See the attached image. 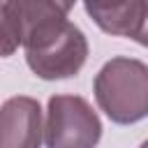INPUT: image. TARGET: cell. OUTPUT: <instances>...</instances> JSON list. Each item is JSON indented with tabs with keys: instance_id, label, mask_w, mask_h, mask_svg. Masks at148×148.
<instances>
[{
	"instance_id": "obj_1",
	"label": "cell",
	"mask_w": 148,
	"mask_h": 148,
	"mask_svg": "<svg viewBox=\"0 0 148 148\" xmlns=\"http://www.w3.org/2000/svg\"><path fill=\"white\" fill-rule=\"evenodd\" d=\"M72 2H18L28 67L46 81L69 79L88 60V42L67 14Z\"/></svg>"
},
{
	"instance_id": "obj_2",
	"label": "cell",
	"mask_w": 148,
	"mask_h": 148,
	"mask_svg": "<svg viewBox=\"0 0 148 148\" xmlns=\"http://www.w3.org/2000/svg\"><path fill=\"white\" fill-rule=\"evenodd\" d=\"M92 90L111 123L132 125L148 116V65L136 58L118 56L104 62Z\"/></svg>"
},
{
	"instance_id": "obj_3",
	"label": "cell",
	"mask_w": 148,
	"mask_h": 148,
	"mask_svg": "<svg viewBox=\"0 0 148 148\" xmlns=\"http://www.w3.org/2000/svg\"><path fill=\"white\" fill-rule=\"evenodd\" d=\"M102 139V123L92 106L79 95H53L46 109V148H95Z\"/></svg>"
},
{
	"instance_id": "obj_4",
	"label": "cell",
	"mask_w": 148,
	"mask_h": 148,
	"mask_svg": "<svg viewBox=\"0 0 148 148\" xmlns=\"http://www.w3.org/2000/svg\"><path fill=\"white\" fill-rule=\"evenodd\" d=\"M42 109L35 97H9L0 106V148H39Z\"/></svg>"
},
{
	"instance_id": "obj_5",
	"label": "cell",
	"mask_w": 148,
	"mask_h": 148,
	"mask_svg": "<svg viewBox=\"0 0 148 148\" xmlns=\"http://www.w3.org/2000/svg\"><path fill=\"white\" fill-rule=\"evenodd\" d=\"M86 14L109 35L136 39L141 25L148 14V2L130 0V2H86Z\"/></svg>"
},
{
	"instance_id": "obj_6",
	"label": "cell",
	"mask_w": 148,
	"mask_h": 148,
	"mask_svg": "<svg viewBox=\"0 0 148 148\" xmlns=\"http://www.w3.org/2000/svg\"><path fill=\"white\" fill-rule=\"evenodd\" d=\"M23 42L18 2H0V58L12 56Z\"/></svg>"
},
{
	"instance_id": "obj_7",
	"label": "cell",
	"mask_w": 148,
	"mask_h": 148,
	"mask_svg": "<svg viewBox=\"0 0 148 148\" xmlns=\"http://www.w3.org/2000/svg\"><path fill=\"white\" fill-rule=\"evenodd\" d=\"M134 42H139L141 46H148V14H146V21H143V25H141V32L136 35Z\"/></svg>"
},
{
	"instance_id": "obj_8",
	"label": "cell",
	"mask_w": 148,
	"mask_h": 148,
	"mask_svg": "<svg viewBox=\"0 0 148 148\" xmlns=\"http://www.w3.org/2000/svg\"><path fill=\"white\" fill-rule=\"evenodd\" d=\"M139 148H148V139H146V141H143V143H141Z\"/></svg>"
}]
</instances>
